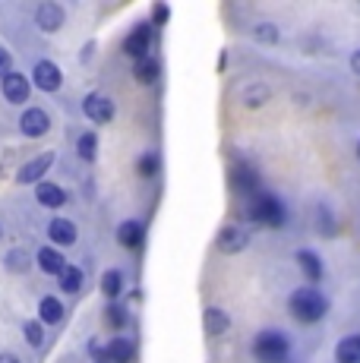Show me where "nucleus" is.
Listing matches in <instances>:
<instances>
[{"instance_id": "473e14b6", "label": "nucleus", "mask_w": 360, "mask_h": 363, "mask_svg": "<svg viewBox=\"0 0 360 363\" xmlns=\"http://www.w3.org/2000/svg\"><path fill=\"white\" fill-rule=\"evenodd\" d=\"M89 351H92V363H111L108 360V351L99 345V341H89Z\"/></svg>"}, {"instance_id": "c85d7f7f", "label": "nucleus", "mask_w": 360, "mask_h": 363, "mask_svg": "<svg viewBox=\"0 0 360 363\" xmlns=\"http://www.w3.org/2000/svg\"><path fill=\"white\" fill-rule=\"evenodd\" d=\"M316 218H320V234H322V237H335V228H338V221H335V218H332V215H329V208H325V206H320V208H316Z\"/></svg>"}, {"instance_id": "423d86ee", "label": "nucleus", "mask_w": 360, "mask_h": 363, "mask_svg": "<svg viewBox=\"0 0 360 363\" xmlns=\"http://www.w3.org/2000/svg\"><path fill=\"white\" fill-rule=\"evenodd\" d=\"M82 111H86V117L92 123H111L114 121V101H111L108 95L92 92L86 101H82Z\"/></svg>"}, {"instance_id": "f8f14e48", "label": "nucleus", "mask_w": 360, "mask_h": 363, "mask_svg": "<svg viewBox=\"0 0 360 363\" xmlns=\"http://www.w3.org/2000/svg\"><path fill=\"white\" fill-rule=\"evenodd\" d=\"M4 95H6V101H13V104H23L26 99H29V79H26L23 73H6L4 76Z\"/></svg>"}, {"instance_id": "1a4fd4ad", "label": "nucleus", "mask_w": 360, "mask_h": 363, "mask_svg": "<svg viewBox=\"0 0 360 363\" xmlns=\"http://www.w3.org/2000/svg\"><path fill=\"white\" fill-rule=\"evenodd\" d=\"M54 164V152H45V155H38V158H32L29 164H23L19 167V184H41V177L47 174V167Z\"/></svg>"}, {"instance_id": "9b49d317", "label": "nucleus", "mask_w": 360, "mask_h": 363, "mask_svg": "<svg viewBox=\"0 0 360 363\" xmlns=\"http://www.w3.org/2000/svg\"><path fill=\"white\" fill-rule=\"evenodd\" d=\"M35 23H38V29L41 32H57L60 26H64V6L60 4H41L38 10H35Z\"/></svg>"}, {"instance_id": "72a5a7b5", "label": "nucleus", "mask_w": 360, "mask_h": 363, "mask_svg": "<svg viewBox=\"0 0 360 363\" xmlns=\"http://www.w3.org/2000/svg\"><path fill=\"white\" fill-rule=\"evenodd\" d=\"M6 73H10V54L0 48V76H6Z\"/></svg>"}, {"instance_id": "a211bd4d", "label": "nucleus", "mask_w": 360, "mask_h": 363, "mask_svg": "<svg viewBox=\"0 0 360 363\" xmlns=\"http://www.w3.org/2000/svg\"><path fill=\"white\" fill-rule=\"evenodd\" d=\"M335 360L338 363H360V335H348V338L338 341Z\"/></svg>"}, {"instance_id": "4be33fe9", "label": "nucleus", "mask_w": 360, "mask_h": 363, "mask_svg": "<svg viewBox=\"0 0 360 363\" xmlns=\"http://www.w3.org/2000/svg\"><path fill=\"white\" fill-rule=\"evenodd\" d=\"M133 76L142 82V86H152V82H155L158 76H162V67H158V60H155V57H142V60H136Z\"/></svg>"}, {"instance_id": "39448f33", "label": "nucleus", "mask_w": 360, "mask_h": 363, "mask_svg": "<svg viewBox=\"0 0 360 363\" xmlns=\"http://www.w3.org/2000/svg\"><path fill=\"white\" fill-rule=\"evenodd\" d=\"M149 48H152V23H136V29L123 38V54L133 60L149 57Z\"/></svg>"}, {"instance_id": "6e6552de", "label": "nucleus", "mask_w": 360, "mask_h": 363, "mask_svg": "<svg viewBox=\"0 0 360 363\" xmlns=\"http://www.w3.org/2000/svg\"><path fill=\"white\" fill-rule=\"evenodd\" d=\"M19 130H23V136L38 139V136H45V133L51 130V117H47L41 108H29L23 114V121H19Z\"/></svg>"}, {"instance_id": "b1692460", "label": "nucleus", "mask_w": 360, "mask_h": 363, "mask_svg": "<svg viewBox=\"0 0 360 363\" xmlns=\"http://www.w3.org/2000/svg\"><path fill=\"white\" fill-rule=\"evenodd\" d=\"M269 86H262V82H253V86H247L244 89V95H240V101L247 104V108H259V104H266L269 101Z\"/></svg>"}, {"instance_id": "f704fd0d", "label": "nucleus", "mask_w": 360, "mask_h": 363, "mask_svg": "<svg viewBox=\"0 0 360 363\" xmlns=\"http://www.w3.org/2000/svg\"><path fill=\"white\" fill-rule=\"evenodd\" d=\"M351 69H354V76H360V48L351 54Z\"/></svg>"}, {"instance_id": "e433bc0d", "label": "nucleus", "mask_w": 360, "mask_h": 363, "mask_svg": "<svg viewBox=\"0 0 360 363\" xmlns=\"http://www.w3.org/2000/svg\"><path fill=\"white\" fill-rule=\"evenodd\" d=\"M357 158H360V143H357Z\"/></svg>"}, {"instance_id": "cd10ccee", "label": "nucleus", "mask_w": 360, "mask_h": 363, "mask_svg": "<svg viewBox=\"0 0 360 363\" xmlns=\"http://www.w3.org/2000/svg\"><path fill=\"white\" fill-rule=\"evenodd\" d=\"M136 167H140L142 177H155L162 171V158H158V152H145L140 162H136Z\"/></svg>"}, {"instance_id": "2f4dec72", "label": "nucleus", "mask_w": 360, "mask_h": 363, "mask_svg": "<svg viewBox=\"0 0 360 363\" xmlns=\"http://www.w3.org/2000/svg\"><path fill=\"white\" fill-rule=\"evenodd\" d=\"M171 19V6L168 4H155L152 6V26H164Z\"/></svg>"}, {"instance_id": "4468645a", "label": "nucleus", "mask_w": 360, "mask_h": 363, "mask_svg": "<svg viewBox=\"0 0 360 363\" xmlns=\"http://www.w3.org/2000/svg\"><path fill=\"white\" fill-rule=\"evenodd\" d=\"M203 325H206V335L218 338V335H225L231 329V316H227L225 310H218V306H209V310L203 313Z\"/></svg>"}, {"instance_id": "a878e982", "label": "nucleus", "mask_w": 360, "mask_h": 363, "mask_svg": "<svg viewBox=\"0 0 360 363\" xmlns=\"http://www.w3.org/2000/svg\"><path fill=\"white\" fill-rule=\"evenodd\" d=\"M76 152H79V158H86V162H95V155H99V136H95V133H82L79 143H76Z\"/></svg>"}, {"instance_id": "7c9ffc66", "label": "nucleus", "mask_w": 360, "mask_h": 363, "mask_svg": "<svg viewBox=\"0 0 360 363\" xmlns=\"http://www.w3.org/2000/svg\"><path fill=\"white\" fill-rule=\"evenodd\" d=\"M23 329H26V341H29L32 347H38L41 341H45V329H41V323H38V319H32V323H26Z\"/></svg>"}, {"instance_id": "c756f323", "label": "nucleus", "mask_w": 360, "mask_h": 363, "mask_svg": "<svg viewBox=\"0 0 360 363\" xmlns=\"http://www.w3.org/2000/svg\"><path fill=\"white\" fill-rule=\"evenodd\" d=\"M108 323H111V329H123L127 325V310H123L120 303H108Z\"/></svg>"}, {"instance_id": "7ed1b4c3", "label": "nucleus", "mask_w": 360, "mask_h": 363, "mask_svg": "<svg viewBox=\"0 0 360 363\" xmlns=\"http://www.w3.org/2000/svg\"><path fill=\"white\" fill-rule=\"evenodd\" d=\"M291 354V341L279 329H262L253 338V357L259 363H285Z\"/></svg>"}, {"instance_id": "9d476101", "label": "nucleus", "mask_w": 360, "mask_h": 363, "mask_svg": "<svg viewBox=\"0 0 360 363\" xmlns=\"http://www.w3.org/2000/svg\"><path fill=\"white\" fill-rule=\"evenodd\" d=\"M297 265H300V272H303V278H307L310 284H316V281H322V275H325V269H322V259L313 253V250H307V247H300L297 250Z\"/></svg>"}, {"instance_id": "f3484780", "label": "nucleus", "mask_w": 360, "mask_h": 363, "mask_svg": "<svg viewBox=\"0 0 360 363\" xmlns=\"http://www.w3.org/2000/svg\"><path fill=\"white\" fill-rule=\"evenodd\" d=\"M38 269H41V272H47V275H60V272L67 269L64 253H57V250H54V247L38 250Z\"/></svg>"}, {"instance_id": "412c9836", "label": "nucleus", "mask_w": 360, "mask_h": 363, "mask_svg": "<svg viewBox=\"0 0 360 363\" xmlns=\"http://www.w3.org/2000/svg\"><path fill=\"white\" fill-rule=\"evenodd\" d=\"M234 186L237 190H244V193H259V180H256V171L250 164H237L234 167Z\"/></svg>"}, {"instance_id": "f03ea898", "label": "nucleus", "mask_w": 360, "mask_h": 363, "mask_svg": "<svg viewBox=\"0 0 360 363\" xmlns=\"http://www.w3.org/2000/svg\"><path fill=\"white\" fill-rule=\"evenodd\" d=\"M247 215H250V221H256L262 228H281L288 221L285 202L275 196V193H256L250 199V206H247Z\"/></svg>"}, {"instance_id": "f257e3e1", "label": "nucleus", "mask_w": 360, "mask_h": 363, "mask_svg": "<svg viewBox=\"0 0 360 363\" xmlns=\"http://www.w3.org/2000/svg\"><path fill=\"white\" fill-rule=\"evenodd\" d=\"M288 310L297 323L313 325L329 313V297H325L322 291H316L313 284H307V288H297L294 294L288 297Z\"/></svg>"}, {"instance_id": "5701e85b", "label": "nucleus", "mask_w": 360, "mask_h": 363, "mask_svg": "<svg viewBox=\"0 0 360 363\" xmlns=\"http://www.w3.org/2000/svg\"><path fill=\"white\" fill-rule=\"evenodd\" d=\"M123 291V275L117 269H108L105 275H101V294H105L108 300H117Z\"/></svg>"}, {"instance_id": "dca6fc26", "label": "nucleus", "mask_w": 360, "mask_h": 363, "mask_svg": "<svg viewBox=\"0 0 360 363\" xmlns=\"http://www.w3.org/2000/svg\"><path fill=\"white\" fill-rule=\"evenodd\" d=\"M117 240H120V247H130V250L142 247V240H145L142 221H123V225L117 228Z\"/></svg>"}, {"instance_id": "20e7f679", "label": "nucleus", "mask_w": 360, "mask_h": 363, "mask_svg": "<svg viewBox=\"0 0 360 363\" xmlns=\"http://www.w3.org/2000/svg\"><path fill=\"white\" fill-rule=\"evenodd\" d=\"M215 247H218V253H225V256L244 253V250L250 247V228L225 225V228H221V234H218V240H215Z\"/></svg>"}, {"instance_id": "393cba45", "label": "nucleus", "mask_w": 360, "mask_h": 363, "mask_svg": "<svg viewBox=\"0 0 360 363\" xmlns=\"http://www.w3.org/2000/svg\"><path fill=\"white\" fill-rule=\"evenodd\" d=\"M60 288L67 291V294H76V291L82 288V281H86V275H82V269H76V265H67L64 272H60Z\"/></svg>"}, {"instance_id": "6ab92c4d", "label": "nucleus", "mask_w": 360, "mask_h": 363, "mask_svg": "<svg viewBox=\"0 0 360 363\" xmlns=\"http://www.w3.org/2000/svg\"><path fill=\"white\" fill-rule=\"evenodd\" d=\"M105 351H108L111 363H130V360H133V354H136V345L130 338H114Z\"/></svg>"}, {"instance_id": "ddd939ff", "label": "nucleus", "mask_w": 360, "mask_h": 363, "mask_svg": "<svg viewBox=\"0 0 360 363\" xmlns=\"http://www.w3.org/2000/svg\"><path fill=\"white\" fill-rule=\"evenodd\" d=\"M47 237H51L57 247H70V243H76V237H79V231H76L73 221L67 218H54L51 225H47Z\"/></svg>"}, {"instance_id": "c9c22d12", "label": "nucleus", "mask_w": 360, "mask_h": 363, "mask_svg": "<svg viewBox=\"0 0 360 363\" xmlns=\"http://www.w3.org/2000/svg\"><path fill=\"white\" fill-rule=\"evenodd\" d=\"M0 363H19L16 354H0Z\"/></svg>"}, {"instance_id": "0eeeda50", "label": "nucleus", "mask_w": 360, "mask_h": 363, "mask_svg": "<svg viewBox=\"0 0 360 363\" xmlns=\"http://www.w3.org/2000/svg\"><path fill=\"white\" fill-rule=\"evenodd\" d=\"M32 82H35L41 92H57L60 82H64V73H60L57 64H51V60H41V64H35Z\"/></svg>"}, {"instance_id": "aec40b11", "label": "nucleus", "mask_w": 360, "mask_h": 363, "mask_svg": "<svg viewBox=\"0 0 360 363\" xmlns=\"http://www.w3.org/2000/svg\"><path fill=\"white\" fill-rule=\"evenodd\" d=\"M60 319H64V303H60L57 297H41V303H38V323L54 325V323H60Z\"/></svg>"}, {"instance_id": "bb28decb", "label": "nucleus", "mask_w": 360, "mask_h": 363, "mask_svg": "<svg viewBox=\"0 0 360 363\" xmlns=\"http://www.w3.org/2000/svg\"><path fill=\"white\" fill-rule=\"evenodd\" d=\"M253 38L262 41V45H275V41H279V26L275 23H256L253 26Z\"/></svg>"}, {"instance_id": "2eb2a0df", "label": "nucleus", "mask_w": 360, "mask_h": 363, "mask_svg": "<svg viewBox=\"0 0 360 363\" xmlns=\"http://www.w3.org/2000/svg\"><path fill=\"white\" fill-rule=\"evenodd\" d=\"M35 199L45 208H60L67 202V193L60 190L57 184H47V180H41V184H35Z\"/></svg>"}]
</instances>
